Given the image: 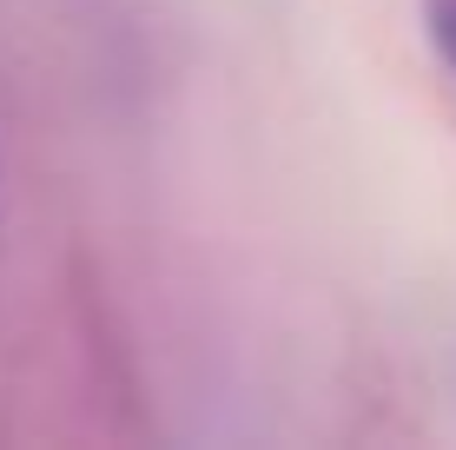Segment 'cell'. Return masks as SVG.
I'll return each instance as SVG.
<instances>
[{"mask_svg": "<svg viewBox=\"0 0 456 450\" xmlns=\"http://www.w3.org/2000/svg\"><path fill=\"white\" fill-rule=\"evenodd\" d=\"M423 34H430L436 60L456 73V0H423Z\"/></svg>", "mask_w": 456, "mask_h": 450, "instance_id": "6da1fadb", "label": "cell"}]
</instances>
